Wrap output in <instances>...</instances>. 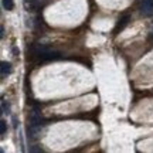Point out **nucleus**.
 Here are the masks:
<instances>
[{
	"instance_id": "0eeeda50",
	"label": "nucleus",
	"mask_w": 153,
	"mask_h": 153,
	"mask_svg": "<svg viewBox=\"0 0 153 153\" xmlns=\"http://www.w3.org/2000/svg\"><path fill=\"white\" fill-rule=\"evenodd\" d=\"M13 54H14V55L19 54V50H17V47H14V48H13Z\"/></svg>"
},
{
	"instance_id": "7ed1b4c3",
	"label": "nucleus",
	"mask_w": 153,
	"mask_h": 153,
	"mask_svg": "<svg viewBox=\"0 0 153 153\" xmlns=\"http://www.w3.org/2000/svg\"><path fill=\"white\" fill-rule=\"evenodd\" d=\"M0 70H1V76L9 75V74L11 72V65H10V62H7V61H3V62H1V67H0Z\"/></svg>"
},
{
	"instance_id": "f257e3e1",
	"label": "nucleus",
	"mask_w": 153,
	"mask_h": 153,
	"mask_svg": "<svg viewBox=\"0 0 153 153\" xmlns=\"http://www.w3.org/2000/svg\"><path fill=\"white\" fill-rule=\"evenodd\" d=\"M140 13L143 16H153V0H142L140 1Z\"/></svg>"
},
{
	"instance_id": "39448f33",
	"label": "nucleus",
	"mask_w": 153,
	"mask_h": 153,
	"mask_svg": "<svg viewBox=\"0 0 153 153\" xmlns=\"http://www.w3.org/2000/svg\"><path fill=\"white\" fill-rule=\"evenodd\" d=\"M0 133H1V135H4L6 133V122L4 120L0 122Z\"/></svg>"
},
{
	"instance_id": "20e7f679",
	"label": "nucleus",
	"mask_w": 153,
	"mask_h": 153,
	"mask_svg": "<svg viewBox=\"0 0 153 153\" xmlns=\"http://www.w3.org/2000/svg\"><path fill=\"white\" fill-rule=\"evenodd\" d=\"M1 1H3V7L6 10H13V7H14V1L13 0H1Z\"/></svg>"
},
{
	"instance_id": "f03ea898",
	"label": "nucleus",
	"mask_w": 153,
	"mask_h": 153,
	"mask_svg": "<svg viewBox=\"0 0 153 153\" xmlns=\"http://www.w3.org/2000/svg\"><path fill=\"white\" fill-rule=\"evenodd\" d=\"M129 20H131V17L128 16V14H125L123 17H120L119 20H118V23H116V27H115V34H118L120 30H123V28L129 24Z\"/></svg>"
},
{
	"instance_id": "423d86ee",
	"label": "nucleus",
	"mask_w": 153,
	"mask_h": 153,
	"mask_svg": "<svg viewBox=\"0 0 153 153\" xmlns=\"http://www.w3.org/2000/svg\"><path fill=\"white\" fill-rule=\"evenodd\" d=\"M30 152H41V149H38V148H30Z\"/></svg>"
}]
</instances>
